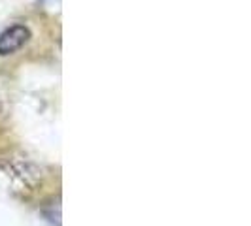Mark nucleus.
Segmentation results:
<instances>
[{"instance_id": "1", "label": "nucleus", "mask_w": 251, "mask_h": 226, "mask_svg": "<svg viewBox=\"0 0 251 226\" xmlns=\"http://www.w3.org/2000/svg\"><path fill=\"white\" fill-rule=\"evenodd\" d=\"M30 40V30L25 25H13L0 32V57H8L19 51Z\"/></svg>"}]
</instances>
